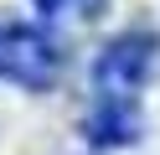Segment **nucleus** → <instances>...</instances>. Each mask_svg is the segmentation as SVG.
<instances>
[{"label": "nucleus", "mask_w": 160, "mask_h": 155, "mask_svg": "<svg viewBox=\"0 0 160 155\" xmlns=\"http://www.w3.org/2000/svg\"><path fill=\"white\" fill-rule=\"evenodd\" d=\"M160 67V36L155 31H124L93 57V98H139Z\"/></svg>", "instance_id": "obj_1"}, {"label": "nucleus", "mask_w": 160, "mask_h": 155, "mask_svg": "<svg viewBox=\"0 0 160 155\" xmlns=\"http://www.w3.org/2000/svg\"><path fill=\"white\" fill-rule=\"evenodd\" d=\"M36 10H42V16H57V5H62V0H31Z\"/></svg>", "instance_id": "obj_4"}, {"label": "nucleus", "mask_w": 160, "mask_h": 155, "mask_svg": "<svg viewBox=\"0 0 160 155\" xmlns=\"http://www.w3.org/2000/svg\"><path fill=\"white\" fill-rule=\"evenodd\" d=\"M5 31H11V26H0V67H5Z\"/></svg>", "instance_id": "obj_5"}, {"label": "nucleus", "mask_w": 160, "mask_h": 155, "mask_svg": "<svg viewBox=\"0 0 160 155\" xmlns=\"http://www.w3.org/2000/svg\"><path fill=\"white\" fill-rule=\"evenodd\" d=\"M88 145L93 150H124L145 134V114H139V98H93L83 124Z\"/></svg>", "instance_id": "obj_3"}, {"label": "nucleus", "mask_w": 160, "mask_h": 155, "mask_svg": "<svg viewBox=\"0 0 160 155\" xmlns=\"http://www.w3.org/2000/svg\"><path fill=\"white\" fill-rule=\"evenodd\" d=\"M57 72H62V52H57V41L47 36L42 26H26V21H16L11 31H5V67H0V78L21 83V88L42 93L57 83Z\"/></svg>", "instance_id": "obj_2"}]
</instances>
